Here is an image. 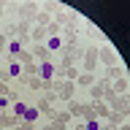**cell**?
<instances>
[{"label": "cell", "instance_id": "cell-13", "mask_svg": "<svg viewBox=\"0 0 130 130\" xmlns=\"http://www.w3.org/2000/svg\"><path fill=\"white\" fill-rule=\"evenodd\" d=\"M127 89H130V79H127V76H119V79L114 81L111 92H114V95H127Z\"/></svg>", "mask_w": 130, "mask_h": 130}, {"label": "cell", "instance_id": "cell-8", "mask_svg": "<svg viewBox=\"0 0 130 130\" xmlns=\"http://www.w3.org/2000/svg\"><path fill=\"white\" fill-rule=\"evenodd\" d=\"M111 87V84H108V79H103V81H95V84H92V87L87 89V95L92 98V100H103V95H106V89Z\"/></svg>", "mask_w": 130, "mask_h": 130}, {"label": "cell", "instance_id": "cell-7", "mask_svg": "<svg viewBox=\"0 0 130 130\" xmlns=\"http://www.w3.org/2000/svg\"><path fill=\"white\" fill-rule=\"evenodd\" d=\"M38 119H41L38 106L27 103V108H24V114H22V125H27V127H35V125H38Z\"/></svg>", "mask_w": 130, "mask_h": 130}, {"label": "cell", "instance_id": "cell-21", "mask_svg": "<svg viewBox=\"0 0 130 130\" xmlns=\"http://www.w3.org/2000/svg\"><path fill=\"white\" fill-rule=\"evenodd\" d=\"M11 103H14L11 92H8V95H0V117H3V111H8V108H11Z\"/></svg>", "mask_w": 130, "mask_h": 130}, {"label": "cell", "instance_id": "cell-15", "mask_svg": "<svg viewBox=\"0 0 130 130\" xmlns=\"http://www.w3.org/2000/svg\"><path fill=\"white\" fill-rule=\"evenodd\" d=\"M46 38H49L46 27H38V24H35V27L30 30V43H41V41H46Z\"/></svg>", "mask_w": 130, "mask_h": 130}, {"label": "cell", "instance_id": "cell-5", "mask_svg": "<svg viewBox=\"0 0 130 130\" xmlns=\"http://www.w3.org/2000/svg\"><path fill=\"white\" fill-rule=\"evenodd\" d=\"M3 71H6L8 79L22 81V76H24V65H22V60H6V62H3Z\"/></svg>", "mask_w": 130, "mask_h": 130}, {"label": "cell", "instance_id": "cell-14", "mask_svg": "<svg viewBox=\"0 0 130 130\" xmlns=\"http://www.w3.org/2000/svg\"><path fill=\"white\" fill-rule=\"evenodd\" d=\"M89 106H92V114H95L98 119H106V117H108V111H111L106 100H95V103H89Z\"/></svg>", "mask_w": 130, "mask_h": 130}, {"label": "cell", "instance_id": "cell-4", "mask_svg": "<svg viewBox=\"0 0 130 130\" xmlns=\"http://www.w3.org/2000/svg\"><path fill=\"white\" fill-rule=\"evenodd\" d=\"M54 95L62 100V103H71L73 100V95H76V84L73 81H54Z\"/></svg>", "mask_w": 130, "mask_h": 130}, {"label": "cell", "instance_id": "cell-17", "mask_svg": "<svg viewBox=\"0 0 130 130\" xmlns=\"http://www.w3.org/2000/svg\"><path fill=\"white\" fill-rule=\"evenodd\" d=\"M106 119H98V117H92V119H84V130H103Z\"/></svg>", "mask_w": 130, "mask_h": 130}, {"label": "cell", "instance_id": "cell-1", "mask_svg": "<svg viewBox=\"0 0 130 130\" xmlns=\"http://www.w3.org/2000/svg\"><path fill=\"white\" fill-rule=\"evenodd\" d=\"M35 76H38L41 81H43V87L46 89H54V81H57V62L54 60H41V62H35Z\"/></svg>", "mask_w": 130, "mask_h": 130}, {"label": "cell", "instance_id": "cell-3", "mask_svg": "<svg viewBox=\"0 0 130 130\" xmlns=\"http://www.w3.org/2000/svg\"><path fill=\"white\" fill-rule=\"evenodd\" d=\"M81 68H84V73H95L98 71V46L81 49Z\"/></svg>", "mask_w": 130, "mask_h": 130}, {"label": "cell", "instance_id": "cell-9", "mask_svg": "<svg viewBox=\"0 0 130 130\" xmlns=\"http://www.w3.org/2000/svg\"><path fill=\"white\" fill-rule=\"evenodd\" d=\"M95 81H98V76H95V73H84V71H81L79 76L73 79V84H76V89H89Z\"/></svg>", "mask_w": 130, "mask_h": 130}, {"label": "cell", "instance_id": "cell-18", "mask_svg": "<svg viewBox=\"0 0 130 130\" xmlns=\"http://www.w3.org/2000/svg\"><path fill=\"white\" fill-rule=\"evenodd\" d=\"M71 114L68 111H60V114H54V117H52V122H57V125H62V127H68V125H71Z\"/></svg>", "mask_w": 130, "mask_h": 130}, {"label": "cell", "instance_id": "cell-20", "mask_svg": "<svg viewBox=\"0 0 130 130\" xmlns=\"http://www.w3.org/2000/svg\"><path fill=\"white\" fill-rule=\"evenodd\" d=\"M38 111L41 114H46V117H54V108H52V103H49V100H38Z\"/></svg>", "mask_w": 130, "mask_h": 130}, {"label": "cell", "instance_id": "cell-19", "mask_svg": "<svg viewBox=\"0 0 130 130\" xmlns=\"http://www.w3.org/2000/svg\"><path fill=\"white\" fill-rule=\"evenodd\" d=\"M32 54L38 57V62H41V60H49V49L43 46V43H35V46H32Z\"/></svg>", "mask_w": 130, "mask_h": 130}, {"label": "cell", "instance_id": "cell-10", "mask_svg": "<svg viewBox=\"0 0 130 130\" xmlns=\"http://www.w3.org/2000/svg\"><path fill=\"white\" fill-rule=\"evenodd\" d=\"M38 11H41V8L35 6V3H24V6H16V14L22 16V19H24V16H30V22L35 19V14H38Z\"/></svg>", "mask_w": 130, "mask_h": 130}, {"label": "cell", "instance_id": "cell-16", "mask_svg": "<svg viewBox=\"0 0 130 130\" xmlns=\"http://www.w3.org/2000/svg\"><path fill=\"white\" fill-rule=\"evenodd\" d=\"M32 22L38 24V27H49V24L54 22V19H52V16H49L46 11H38V14H35V19H32Z\"/></svg>", "mask_w": 130, "mask_h": 130}, {"label": "cell", "instance_id": "cell-6", "mask_svg": "<svg viewBox=\"0 0 130 130\" xmlns=\"http://www.w3.org/2000/svg\"><path fill=\"white\" fill-rule=\"evenodd\" d=\"M24 46H27V43H22V41L16 38V35H14V38H8V46H6V54H8V60H22V54L27 52Z\"/></svg>", "mask_w": 130, "mask_h": 130}, {"label": "cell", "instance_id": "cell-2", "mask_svg": "<svg viewBox=\"0 0 130 130\" xmlns=\"http://www.w3.org/2000/svg\"><path fill=\"white\" fill-rule=\"evenodd\" d=\"M98 65H106V68H114V65H122V57L117 54V49L106 41L98 46Z\"/></svg>", "mask_w": 130, "mask_h": 130}, {"label": "cell", "instance_id": "cell-22", "mask_svg": "<svg viewBox=\"0 0 130 130\" xmlns=\"http://www.w3.org/2000/svg\"><path fill=\"white\" fill-rule=\"evenodd\" d=\"M117 130H130V122H119V127Z\"/></svg>", "mask_w": 130, "mask_h": 130}, {"label": "cell", "instance_id": "cell-11", "mask_svg": "<svg viewBox=\"0 0 130 130\" xmlns=\"http://www.w3.org/2000/svg\"><path fill=\"white\" fill-rule=\"evenodd\" d=\"M22 84H27V89H30V92H43V81L38 79V76H22Z\"/></svg>", "mask_w": 130, "mask_h": 130}, {"label": "cell", "instance_id": "cell-12", "mask_svg": "<svg viewBox=\"0 0 130 130\" xmlns=\"http://www.w3.org/2000/svg\"><path fill=\"white\" fill-rule=\"evenodd\" d=\"M62 35H49L46 41H43V46L49 49V54H52V52H62Z\"/></svg>", "mask_w": 130, "mask_h": 130}, {"label": "cell", "instance_id": "cell-23", "mask_svg": "<svg viewBox=\"0 0 130 130\" xmlns=\"http://www.w3.org/2000/svg\"><path fill=\"white\" fill-rule=\"evenodd\" d=\"M3 16H6V8H3V3H0V19H3Z\"/></svg>", "mask_w": 130, "mask_h": 130}]
</instances>
